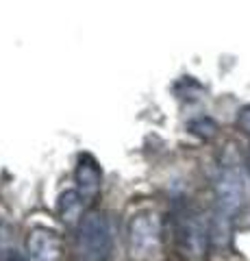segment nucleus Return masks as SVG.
I'll return each mask as SVG.
<instances>
[{"mask_svg": "<svg viewBox=\"0 0 250 261\" xmlns=\"http://www.w3.org/2000/svg\"><path fill=\"white\" fill-rule=\"evenodd\" d=\"M172 242L185 261H205L211 246L209 222L193 209H176L172 216Z\"/></svg>", "mask_w": 250, "mask_h": 261, "instance_id": "obj_1", "label": "nucleus"}, {"mask_svg": "<svg viewBox=\"0 0 250 261\" xmlns=\"http://www.w3.org/2000/svg\"><path fill=\"white\" fill-rule=\"evenodd\" d=\"M114 238L109 220L100 211H90L76 228L74 259L76 261H109Z\"/></svg>", "mask_w": 250, "mask_h": 261, "instance_id": "obj_2", "label": "nucleus"}, {"mask_svg": "<svg viewBox=\"0 0 250 261\" xmlns=\"http://www.w3.org/2000/svg\"><path fill=\"white\" fill-rule=\"evenodd\" d=\"M246 202V181L239 163H224L215 181V211L235 218Z\"/></svg>", "mask_w": 250, "mask_h": 261, "instance_id": "obj_3", "label": "nucleus"}, {"mask_svg": "<svg viewBox=\"0 0 250 261\" xmlns=\"http://www.w3.org/2000/svg\"><path fill=\"white\" fill-rule=\"evenodd\" d=\"M128 252L133 259H148L157 252L161 228L152 214H137L128 224Z\"/></svg>", "mask_w": 250, "mask_h": 261, "instance_id": "obj_4", "label": "nucleus"}, {"mask_svg": "<svg viewBox=\"0 0 250 261\" xmlns=\"http://www.w3.org/2000/svg\"><path fill=\"white\" fill-rule=\"evenodd\" d=\"M26 257L29 261H61L63 240L50 226L37 224L26 235Z\"/></svg>", "mask_w": 250, "mask_h": 261, "instance_id": "obj_5", "label": "nucleus"}, {"mask_svg": "<svg viewBox=\"0 0 250 261\" xmlns=\"http://www.w3.org/2000/svg\"><path fill=\"white\" fill-rule=\"evenodd\" d=\"M74 181H76V190L83 196L85 202H94L100 196L102 190V168L96 161L94 154L83 152L78 154L76 161V170H74Z\"/></svg>", "mask_w": 250, "mask_h": 261, "instance_id": "obj_6", "label": "nucleus"}, {"mask_svg": "<svg viewBox=\"0 0 250 261\" xmlns=\"http://www.w3.org/2000/svg\"><path fill=\"white\" fill-rule=\"evenodd\" d=\"M83 196L78 194V190H66L59 200H57V216L66 226H74L78 220H83Z\"/></svg>", "mask_w": 250, "mask_h": 261, "instance_id": "obj_7", "label": "nucleus"}, {"mask_svg": "<svg viewBox=\"0 0 250 261\" xmlns=\"http://www.w3.org/2000/svg\"><path fill=\"white\" fill-rule=\"evenodd\" d=\"M187 128H189L191 135L200 137V140H211V137L217 135V124H215V120L209 118V116L193 118L189 124H187Z\"/></svg>", "mask_w": 250, "mask_h": 261, "instance_id": "obj_8", "label": "nucleus"}, {"mask_svg": "<svg viewBox=\"0 0 250 261\" xmlns=\"http://www.w3.org/2000/svg\"><path fill=\"white\" fill-rule=\"evenodd\" d=\"M235 124H237V128L241 130V133L250 137V105H246V107H241V109L237 111Z\"/></svg>", "mask_w": 250, "mask_h": 261, "instance_id": "obj_9", "label": "nucleus"}, {"mask_svg": "<svg viewBox=\"0 0 250 261\" xmlns=\"http://www.w3.org/2000/svg\"><path fill=\"white\" fill-rule=\"evenodd\" d=\"M0 261H29V257H22L15 248H3L0 250Z\"/></svg>", "mask_w": 250, "mask_h": 261, "instance_id": "obj_10", "label": "nucleus"}]
</instances>
